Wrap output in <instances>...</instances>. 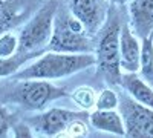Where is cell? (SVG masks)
Listing matches in <instances>:
<instances>
[{"label": "cell", "mask_w": 153, "mask_h": 138, "mask_svg": "<svg viewBox=\"0 0 153 138\" xmlns=\"http://www.w3.org/2000/svg\"><path fill=\"white\" fill-rule=\"evenodd\" d=\"M97 65L95 54L92 52H58L48 51L37 57L31 65L19 69L12 77L16 80H57L74 75L80 71Z\"/></svg>", "instance_id": "6da1fadb"}, {"label": "cell", "mask_w": 153, "mask_h": 138, "mask_svg": "<svg viewBox=\"0 0 153 138\" xmlns=\"http://www.w3.org/2000/svg\"><path fill=\"white\" fill-rule=\"evenodd\" d=\"M123 26L121 14L115 5H110L107 19L95 39V60L98 72L110 86H120L121 57H120V32Z\"/></svg>", "instance_id": "7a4b0ae2"}, {"label": "cell", "mask_w": 153, "mask_h": 138, "mask_svg": "<svg viewBox=\"0 0 153 138\" xmlns=\"http://www.w3.org/2000/svg\"><path fill=\"white\" fill-rule=\"evenodd\" d=\"M84 25L76 19L66 6L57 8L54 19L52 37L48 43L46 51L58 52H94L95 40L92 39Z\"/></svg>", "instance_id": "3957f363"}, {"label": "cell", "mask_w": 153, "mask_h": 138, "mask_svg": "<svg viewBox=\"0 0 153 138\" xmlns=\"http://www.w3.org/2000/svg\"><path fill=\"white\" fill-rule=\"evenodd\" d=\"M58 5V0H48L34 12L32 17L28 19L19 32V52L46 51L52 37L54 19Z\"/></svg>", "instance_id": "277c9868"}, {"label": "cell", "mask_w": 153, "mask_h": 138, "mask_svg": "<svg viewBox=\"0 0 153 138\" xmlns=\"http://www.w3.org/2000/svg\"><path fill=\"white\" fill-rule=\"evenodd\" d=\"M69 97L65 87L52 84L49 80L29 78L19 80L17 86L8 94V101L16 103L25 110L40 112L55 100Z\"/></svg>", "instance_id": "5b68a950"}, {"label": "cell", "mask_w": 153, "mask_h": 138, "mask_svg": "<svg viewBox=\"0 0 153 138\" xmlns=\"http://www.w3.org/2000/svg\"><path fill=\"white\" fill-rule=\"evenodd\" d=\"M118 112L123 117L127 137H153V109L141 104L130 95H118Z\"/></svg>", "instance_id": "8992f818"}, {"label": "cell", "mask_w": 153, "mask_h": 138, "mask_svg": "<svg viewBox=\"0 0 153 138\" xmlns=\"http://www.w3.org/2000/svg\"><path fill=\"white\" fill-rule=\"evenodd\" d=\"M78 118L89 120V110H68L61 107H52L49 110H43L42 114L32 115L26 118V123L32 128L35 134L46 137H61L68 126Z\"/></svg>", "instance_id": "52a82bcc"}, {"label": "cell", "mask_w": 153, "mask_h": 138, "mask_svg": "<svg viewBox=\"0 0 153 138\" xmlns=\"http://www.w3.org/2000/svg\"><path fill=\"white\" fill-rule=\"evenodd\" d=\"M107 0H69V11L78 19L91 35H97L107 19Z\"/></svg>", "instance_id": "ba28073f"}, {"label": "cell", "mask_w": 153, "mask_h": 138, "mask_svg": "<svg viewBox=\"0 0 153 138\" xmlns=\"http://www.w3.org/2000/svg\"><path fill=\"white\" fill-rule=\"evenodd\" d=\"M37 6V0H0V34L17 28Z\"/></svg>", "instance_id": "9c48e42d"}, {"label": "cell", "mask_w": 153, "mask_h": 138, "mask_svg": "<svg viewBox=\"0 0 153 138\" xmlns=\"http://www.w3.org/2000/svg\"><path fill=\"white\" fill-rule=\"evenodd\" d=\"M120 57L121 71L138 72L139 57H141V43L138 42V35L129 26V23H123L120 32Z\"/></svg>", "instance_id": "30bf717a"}, {"label": "cell", "mask_w": 153, "mask_h": 138, "mask_svg": "<svg viewBox=\"0 0 153 138\" xmlns=\"http://www.w3.org/2000/svg\"><path fill=\"white\" fill-rule=\"evenodd\" d=\"M129 14L130 26L139 39L153 32V0H130Z\"/></svg>", "instance_id": "8fae6325"}, {"label": "cell", "mask_w": 153, "mask_h": 138, "mask_svg": "<svg viewBox=\"0 0 153 138\" xmlns=\"http://www.w3.org/2000/svg\"><path fill=\"white\" fill-rule=\"evenodd\" d=\"M89 123L97 131L113 134L118 137H126L123 117L115 109H94L92 114H89Z\"/></svg>", "instance_id": "7c38bea8"}, {"label": "cell", "mask_w": 153, "mask_h": 138, "mask_svg": "<svg viewBox=\"0 0 153 138\" xmlns=\"http://www.w3.org/2000/svg\"><path fill=\"white\" fill-rule=\"evenodd\" d=\"M121 87H124L126 92H129L130 97H133L136 101L141 104L153 109V86L146 83L138 72H126L121 78Z\"/></svg>", "instance_id": "4fadbf2b"}, {"label": "cell", "mask_w": 153, "mask_h": 138, "mask_svg": "<svg viewBox=\"0 0 153 138\" xmlns=\"http://www.w3.org/2000/svg\"><path fill=\"white\" fill-rule=\"evenodd\" d=\"M138 75L146 83L153 86V32L141 39V57H139Z\"/></svg>", "instance_id": "5bb4252c"}, {"label": "cell", "mask_w": 153, "mask_h": 138, "mask_svg": "<svg viewBox=\"0 0 153 138\" xmlns=\"http://www.w3.org/2000/svg\"><path fill=\"white\" fill-rule=\"evenodd\" d=\"M45 51H37V52H17L11 57H0V78L3 77H12L19 69L25 66V63L40 57Z\"/></svg>", "instance_id": "9a60e30c"}, {"label": "cell", "mask_w": 153, "mask_h": 138, "mask_svg": "<svg viewBox=\"0 0 153 138\" xmlns=\"http://www.w3.org/2000/svg\"><path fill=\"white\" fill-rule=\"evenodd\" d=\"M69 97L72 98V101L81 110H92V109H95L97 94H95V91L92 89V87L80 86V87H76L74 92H71Z\"/></svg>", "instance_id": "2e32d148"}, {"label": "cell", "mask_w": 153, "mask_h": 138, "mask_svg": "<svg viewBox=\"0 0 153 138\" xmlns=\"http://www.w3.org/2000/svg\"><path fill=\"white\" fill-rule=\"evenodd\" d=\"M19 52V35L6 31L0 34V57H11Z\"/></svg>", "instance_id": "e0dca14e"}, {"label": "cell", "mask_w": 153, "mask_h": 138, "mask_svg": "<svg viewBox=\"0 0 153 138\" xmlns=\"http://www.w3.org/2000/svg\"><path fill=\"white\" fill-rule=\"evenodd\" d=\"M118 103H120L118 94L110 87H106L97 95L95 109H117Z\"/></svg>", "instance_id": "ac0fdd59"}, {"label": "cell", "mask_w": 153, "mask_h": 138, "mask_svg": "<svg viewBox=\"0 0 153 138\" xmlns=\"http://www.w3.org/2000/svg\"><path fill=\"white\" fill-rule=\"evenodd\" d=\"M14 123H16V117L8 110L6 106L0 104V137H8L11 134Z\"/></svg>", "instance_id": "d6986e66"}, {"label": "cell", "mask_w": 153, "mask_h": 138, "mask_svg": "<svg viewBox=\"0 0 153 138\" xmlns=\"http://www.w3.org/2000/svg\"><path fill=\"white\" fill-rule=\"evenodd\" d=\"M87 121L84 118H78V120H74L68 129L63 132L61 137H84L87 135Z\"/></svg>", "instance_id": "ffe728a7"}, {"label": "cell", "mask_w": 153, "mask_h": 138, "mask_svg": "<svg viewBox=\"0 0 153 138\" xmlns=\"http://www.w3.org/2000/svg\"><path fill=\"white\" fill-rule=\"evenodd\" d=\"M11 135L12 137H32L34 131L32 128L26 121H20V123H14L12 124V129H11Z\"/></svg>", "instance_id": "44dd1931"}, {"label": "cell", "mask_w": 153, "mask_h": 138, "mask_svg": "<svg viewBox=\"0 0 153 138\" xmlns=\"http://www.w3.org/2000/svg\"><path fill=\"white\" fill-rule=\"evenodd\" d=\"M107 2H109L110 5H115V6H123V5H126V3H129L130 0H107Z\"/></svg>", "instance_id": "7402d4cb"}]
</instances>
